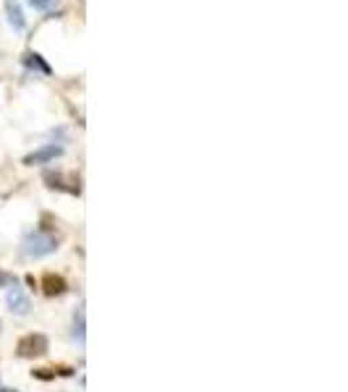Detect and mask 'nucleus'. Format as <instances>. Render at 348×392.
Segmentation results:
<instances>
[{
    "label": "nucleus",
    "instance_id": "obj_7",
    "mask_svg": "<svg viewBox=\"0 0 348 392\" xmlns=\"http://www.w3.org/2000/svg\"><path fill=\"white\" fill-rule=\"evenodd\" d=\"M5 11H8V21H11V27H14L16 31H24V29H27L24 14H21V8L16 5L14 0H8V3H5Z\"/></svg>",
    "mask_w": 348,
    "mask_h": 392
},
{
    "label": "nucleus",
    "instance_id": "obj_1",
    "mask_svg": "<svg viewBox=\"0 0 348 392\" xmlns=\"http://www.w3.org/2000/svg\"><path fill=\"white\" fill-rule=\"evenodd\" d=\"M21 251H24V257H29V259H45V257H50V254L58 251V238L47 231H32L24 235Z\"/></svg>",
    "mask_w": 348,
    "mask_h": 392
},
{
    "label": "nucleus",
    "instance_id": "obj_11",
    "mask_svg": "<svg viewBox=\"0 0 348 392\" xmlns=\"http://www.w3.org/2000/svg\"><path fill=\"white\" fill-rule=\"evenodd\" d=\"M0 332H3V322H0Z\"/></svg>",
    "mask_w": 348,
    "mask_h": 392
},
{
    "label": "nucleus",
    "instance_id": "obj_3",
    "mask_svg": "<svg viewBox=\"0 0 348 392\" xmlns=\"http://www.w3.org/2000/svg\"><path fill=\"white\" fill-rule=\"evenodd\" d=\"M5 304H8L11 314H16V317H27L32 311L29 296L24 293V288H21L18 283H11V285L5 288Z\"/></svg>",
    "mask_w": 348,
    "mask_h": 392
},
{
    "label": "nucleus",
    "instance_id": "obj_10",
    "mask_svg": "<svg viewBox=\"0 0 348 392\" xmlns=\"http://www.w3.org/2000/svg\"><path fill=\"white\" fill-rule=\"evenodd\" d=\"M0 392H21V390H11V387H0Z\"/></svg>",
    "mask_w": 348,
    "mask_h": 392
},
{
    "label": "nucleus",
    "instance_id": "obj_4",
    "mask_svg": "<svg viewBox=\"0 0 348 392\" xmlns=\"http://www.w3.org/2000/svg\"><path fill=\"white\" fill-rule=\"evenodd\" d=\"M58 157H63V146L60 144H45L40 149H34L32 155L24 157V165H47V162H55Z\"/></svg>",
    "mask_w": 348,
    "mask_h": 392
},
{
    "label": "nucleus",
    "instance_id": "obj_6",
    "mask_svg": "<svg viewBox=\"0 0 348 392\" xmlns=\"http://www.w3.org/2000/svg\"><path fill=\"white\" fill-rule=\"evenodd\" d=\"M42 291L47 293V296H63V293L69 291V285H66V280L60 275H45L42 277Z\"/></svg>",
    "mask_w": 348,
    "mask_h": 392
},
{
    "label": "nucleus",
    "instance_id": "obj_2",
    "mask_svg": "<svg viewBox=\"0 0 348 392\" xmlns=\"http://www.w3.org/2000/svg\"><path fill=\"white\" fill-rule=\"evenodd\" d=\"M50 350V343H47V337L42 332H29L24 335L21 340H18V345H16V353L21 356V358H40Z\"/></svg>",
    "mask_w": 348,
    "mask_h": 392
},
{
    "label": "nucleus",
    "instance_id": "obj_5",
    "mask_svg": "<svg viewBox=\"0 0 348 392\" xmlns=\"http://www.w3.org/2000/svg\"><path fill=\"white\" fill-rule=\"evenodd\" d=\"M71 337L79 343V345H84V340H87V314H84V304H79L76 306V311H73Z\"/></svg>",
    "mask_w": 348,
    "mask_h": 392
},
{
    "label": "nucleus",
    "instance_id": "obj_8",
    "mask_svg": "<svg viewBox=\"0 0 348 392\" xmlns=\"http://www.w3.org/2000/svg\"><path fill=\"white\" fill-rule=\"evenodd\" d=\"M24 63L29 66L32 71H40V73H45V76H50V66H47V63L42 60V55H37V53H29V55L24 58Z\"/></svg>",
    "mask_w": 348,
    "mask_h": 392
},
{
    "label": "nucleus",
    "instance_id": "obj_9",
    "mask_svg": "<svg viewBox=\"0 0 348 392\" xmlns=\"http://www.w3.org/2000/svg\"><path fill=\"white\" fill-rule=\"evenodd\" d=\"M34 11H50L55 5V0H27Z\"/></svg>",
    "mask_w": 348,
    "mask_h": 392
}]
</instances>
